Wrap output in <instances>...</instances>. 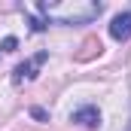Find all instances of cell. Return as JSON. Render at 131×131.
<instances>
[{"mask_svg": "<svg viewBox=\"0 0 131 131\" xmlns=\"http://www.w3.org/2000/svg\"><path fill=\"white\" fill-rule=\"evenodd\" d=\"M37 9L49 18V21H58V25H85L92 18L101 15V3L95 0H61V3H46L40 0Z\"/></svg>", "mask_w": 131, "mask_h": 131, "instance_id": "1", "label": "cell"}, {"mask_svg": "<svg viewBox=\"0 0 131 131\" xmlns=\"http://www.w3.org/2000/svg\"><path fill=\"white\" fill-rule=\"evenodd\" d=\"M46 58H49V52H40V55H34L31 61L18 64V67H15V76H12V79H15V82H21V79H34V76H37V67L43 64Z\"/></svg>", "mask_w": 131, "mask_h": 131, "instance_id": "2", "label": "cell"}, {"mask_svg": "<svg viewBox=\"0 0 131 131\" xmlns=\"http://www.w3.org/2000/svg\"><path fill=\"white\" fill-rule=\"evenodd\" d=\"M110 37H113V40H128L131 37V9L128 12H119V15L110 21Z\"/></svg>", "mask_w": 131, "mask_h": 131, "instance_id": "3", "label": "cell"}, {"mask_svg": "<svg viewBox=\"0 0 131 131\" xmlns=\"http://www.w3.org/2000/svg\"><path fill=\"white\" fill-rule=\"evenodd\" d=\"M70 122H79L85 128H98L101 125V113H98V107H82V110H76L70 116Z\"/></svg>", "mask_w": 131, "mask_h": 131, "instance_id": "4", "label": "cell"}, {"mask_svg": "<svg viewBox=\"0 0 131 131\" xmlns=\"http://www.w3.org/2000/svg\"><path fill=\"white\" fill-rule=\"evenodd\" d=\"M31 116H34V119H40V122H46V119H49V113H46V110H40V107H34Z\"/></svg>", "mask_w": 131, "mask_h": 131, "instance_id": "5", "label": "cell"}, {"mask_svg": "<svg viewBox=\"0 0 131 131\" xmlns=\"http://www.w3.org/2000/svg\"><path fill=\"white\" fill-rule=\"evenodd\" d=\"M15 46H18V40H15V37H6V40H3V49H6V52H12Z\"/></svg>", "mask_w": 131, "mask_h": 131, "instance_id": "6", "label": "cell"}]
</instances>
